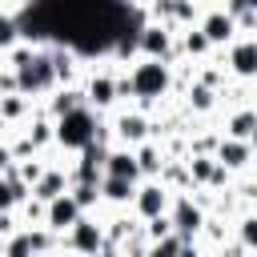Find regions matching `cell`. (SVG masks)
<instances>
[{
  "label": "cell",
  "mask_w": 257,
  "mask_h": 257,
  "mask_svg": "<svg viewBox=\"0 0 257 257\" xmlns=\"http://www.w3.org/2000/svg\"><path fill=\"white\" fill-rule=\"evenodd\" d=\"M60 193H68V173H60V169H44L40 173V181L32 185V197L36 201H52V197H60Z\"/></svg>",
  "instance_id": "15"
},
{
  "label": "cell",
  "mask_w": 257,
  "mask_h": 257,
  "mask_svg": "<svg viewBox=\"0 0 257 257\" xmlns=\"http://www.w3.org/2000/svg\"><path fill=\"white\" fill-rule=\"evenodd\" d=\"M0 257H36V249H32V237H28V229H24V233H12V237L4 241V249H0Z\"/></svg>",
  "instance_id": "23"
},
{
  "label": "cell",
  "mask_w": 257,
  "mask_h": 257,
  "mask_svg": "<svg viewBox=\"0 0 257 257\" xmlns=\"http://www.w3.org/2000/svg\"><path fill=\"white\" fill-rule=\"evenodd\" d=\"M169 221H173V229L181 233V237H193V233H201V225H205V213L189 201V197H177L173 201V213H169Z\"/></svg>",
  "instance_id": "9"
},
{
  "label": "cell",
  "mask_w": 257,
  "mask_h": 257,
  "mask_svg": "<svg viewBox=\"0 0 257 257\" xmlns=\"http://www.w3.org/2000/svg\"><path fill=\"white\" fill-rule=\"evenodd\" d=\"M92 257H120V249H112V245H104V249H96Z\"/></svg>",
  "instance_id": "35"
},
{
  "label": "cell",
  "mask_w": 257,
  "mask_h": 257,
  "mask_svg": "<svg viewBox=\"0 0 257 257\" xmlns=\"http://www.w3.org/2000/svg\"><path fill=\"white\" fill-rule=\"evenodd\" d=\"M241 4H245V8H249V12H257V0H241Z\"/></svg>",
  "instance_id": "37"
},
{
  "label": "cell",
  "mask_w": 257,
  "mask_h": 257,
  "mask_svg": "<svg viewBox=\"0 0 257 257\" xmlns=\"http://www.w3.org/2000/svg\"><path fill=\"white\" fill-rule=\"evenodd\" d=\"M108 237H104V225H96L92 217H80L72 229H68V249L80 253V257H92L96 249H104Z\"/></svg>",
  "instance_id": "4"
},
{
  "label": "cell",
  "mask_w": 257,
  "mask_h": 257,
  "mask_svg": "<svg viewBox=\"0 0 257 257\" xmlns=\"http://www.w3.org/2000/svg\"><path fill=\"white\" fill-rule=\"evenodd\" d=\"M137 52L149 56V60H169V52H173V32H169L165 24H145V28L137 32Z\"/></svg>",
  "instance_id": "6"
},
{
  "label": "cell",
  "mask_w": 257,
  "mask_h": 257,
  "mask_svg": "<svg viewBox=\"0 0 257 257\" xmlns=\"http://www.w3.org/2000/svg\"><path fill=\"white\" fill-rule=\"evenodd\" d=\"M237 241H241L249 253H257V217H241V225H237Z\"/></svg>",
  "instance_id": "28"
},
{
  "label": "cell",
  "mask_w": 257,
  "mask_h": 257,
  "mask_svg": "<svg viewBox=\"0 0 257 257\" xmlns=\"http://www.w3.org/2000/svg\"><path fill=\"white\" fill-rule=\"evenodd\" d=\"M16 36H20V24H16V16L0 12V52H8V48L16 44Z\"/></svg>",
  "instance_id": "26"
},
{
  "label": "cell",
  "mask_w": 257,
  "mask_h": 257,
  "mask_svg": "<svg viewBox=\"0 0 257 257\" xmlns=\"http://www.w3.org/2000/svg\"><path fill=\"white\" fill-rule=\"evenodd\" d=\"M253 205H257V185H253Z\"/></svg>",
  "instance_id": "39"
},
{
  "label": "cell",
  "mask_w": 257,
  "mask_h": 257,
  "mask_svg": "<svg viewBox=\"0 0 257 257\" xmlns=\"http://www.w3.org/2000/svg\"><path fill=\"white\" fill-rule=\"evenodd\" d=\"M16 92L24 96H36V92H48L56 84V64H52V52H32L28 60H20L16 68Z\"/></svg>",
  "instance_id": "2"
},
{
  "label": "cell",
  "mask_w": 257,
  "mask_h": 257,
  "mask_svg": "<svg viewBox=\"0 0 257 257\" xmlns=\"http://www.w3.org/2000/svg\"><path fill=\"white\" fill-rule=\"evenodd\" d=\"M193 0H153V16L157 20H193Z\"/></svg>",
  "instance_id": "18"
},
{
  "label": "cell",
  "mask_w": 257,
  "mask_h": 257,
  "mask_svg": "<svg viewBox=\"0 0 257 257\" xmlns=\"http://www.w3.org/2000/svg\"><path fill=\"white\" fill-rule=\"evenodd\" d=\"M173 233V221H169V213H161V217H149V225H145V237L149 241H157V237H169Z\"/></svg>",
  "instance_id": "31"
},
{
  "label": "cell",
  "mask_w": 257,
  "mask_h": 257,
  "mask_svg": "<svg viewBox=\"0 0 257 257\" xmlns=\"http://www.w3.org/2000/svg\"><path fill=\"white\" fill-rule=\"evenodd\" d=\"M116 137H120L124 149L145 145V141H149V120H145L141 112H120V116H116Z\"/></svg>",
  "instance_id": "10"
},
{
  "label": "cell",
  "mask_w": 257,
  "mask_h": 257,
  "mask_svg": "<svg viewBox=\"0 0 257 257\" xmlns=\"http://www.w3.org/2000/svg\"><path fill=\"white\" fill-rule=\"evenodd\" d=\"M56 145L60 149H72V153H80L84 145H92L96 141V112L88 108V104H76L72 112H64V116H56Z\"/></svg>",
  "instance_id": "1"
},
{
  "label": "cell",
  "mask_w": 257,
  "mask_h": 257,
  "mask_svg": "<svg viewBox=\"0 0 257 257\" xmlns=\"http://www.w3.org/2000/svg\"><path fill=\"white\" fill-rule=\"evenodd\" d=\"M88 104H96V108H108L120 92H116V76H108V72H96L92 80H88Z\"/></svg>",
  "instance_id": "16"
},
{
  "label": "cell",
  "mask_w": 257,
  "mask_h": 257,
  "mask_svg": "<svg viewBox=\"0 0 257 257\" xmlns=\"http://www.w3.org/2000/svg\"><path fill=\"white\" fill-rule=\"evenodd\" d=\"M76 104H80V92L64 88V92H56V96H52V116H64V112H72Z\"/></svg>",
  "instance_id": "29"
},
{
  "label": "cell",
  "mask_w": 257,
  "mask_h": 257,
  "mask_svg": "<svg viewBox=\"0 0 257 257\" xmlns=\"http://www.w3.org/2000/svg\"><path fill=\"white\" fill-rule=\"evenodd\" d=\"M16 173H20V181H28V185H36V181H40V173H44V165H36V161H24V165H20Z\"/></svg>",
  "instance_id": "32"
},
{
  "label": "cell",
  "mask_w": 257,
  "mask_h": 257,
  "mask_svg": "<svg viewBox=\"0 0 257 257\" xmlns=\"http://www.w3.org/2000/svg\"><path fill=\"white\" fill-rule=\"evenodd\" d=\"M12 205H16V197H12V189H8V181L0 177V213H8Z\"/></svg>",
  "instance_id": "33"
},
{
  "label": "cell",
  "mask_w": 257,
  "mask_h": 257,
  "mask_svg": "<svg viewBox=\"0 0 257 257\" xmlns=\"http://www.w3.org/2000/svg\"><path fill=\"white\" fill-rule=\"evenodd\" d=\"M253 124H257V108H241V112H233V116H229V137H237V141H249Z\"/></svg>",
  "instance_id": "21"
},
{
  "label": "cell",
  "mask_w": 257,
  "mask_h": 257,
  "mask_svg": "<svg viewBox=\"0 0 257 257\" xmlns=\"http://www.w3.org/2000/svg\"><path fill=\"white\" fill-rule=\"evenodd\" d=\"M185 241H189V237H181V233L173 229L169 237H157V241H149V253H145V257H177Z\"/></svg>",
  "instance_id": "20"
},
{
  "label": "cell",
  "mask_w": 257,
  "mask_h": 257,
  "mask_svg": "<svg viewBox=\"0 0 257 257\" xmlns=\"http://www.w3.org/2000/svg\"><path fill=\"white\" fill-rule=\"evenodd\" d=\"M137 193V181H124V177H100V197L112 201V205H128Z\"/></svg>",
  "instance_id": "17"
},
{
  "label": "cell",
  "mask_w": 257,
  "mask_h": 257,
  "mask_svg": "<svg viewBox=\"0 0 257 257\" xmlns=\"http://www.w3.org/2000/svg\"><path fill=\"white\" fill-rule=\"evenodd\" d=\"M124 88L137 96V100H157L169 92V60H141L133 68V76H124Z\"/></svg>",
  "instance_id": "3"
},
{
  "label": "cell",
  "mask_w": 257,
  "mask_h": 257,
  "mask_svg": "<svg viewBox=\"0 0 257 257\" xmlns=\"http://www.w3.org/2000/svg\"><path fill=\"white\" fill-rule=\"evenodd\" d=\"M68 193H72V201H76V205H80L84 213H88V209H92V205L100 201V185H84V181H76V185H72Z\"/></svg>",
  "instance_id": "25"
},
{
  "label": "cell",
  "mask_w": 257,
  "mask_h": 257,
  "mask_svg": "<svg viewBox=\"0 0 257 257\" xmlns=\"http://www.w3.org/2000/svg\"><path fill=\"white\" fill-rule=\"evenodd\" d=\"M249 149H257V124H253V133H249Z\"/></svg>",
  "instance_id": "36"
},
{
  "label": "cell",
  "mask_w": 257,
  "mask_h": 257,
  "mask_svg": "<svg viewBox=\"0 0 257 257\" xmlns=\"http://www.w3.org/2000/svg\"><path fill=\"white\" fill-rule=\"evenodd\" d=\"M133 205H137V217H161V213H169V189L161 185V181H149V185H141L137 193H133Z\"/></svg>",
  "instance_id": "7"
},
{
  "label": "cell",
  "mask_w": 257,
  "mask_h": 257,
  "mask_svg": "<svg viewBox=\"0 0 257 257\" xmlns=\"http://www.w3.org/2000/svg\"><path fill=\"white\" fill-rule=\"evenodd\" d=\"M213 104H217V92H213L209 84H193V88H189V108H193V112H209Z\"/></svg>",
  "instance_id": "24"
},
{
  "label": "cell",
  "mask_w": 257,
  "mask_h": 257,
  "mask_svg": "<svg viewBox=\"0 0 257 257\" xmlns=\"http://www.w3.org/2000/svg\"><path fill=\"white\" fill-rule=\"evenodd\" d=\"M4 128H8V120H4V116H0V137H4Z\"/></svg>",
  "instance_id": "38"
},
{
  "label": "cell",
  "mask_w": 257,
  "mask_h": 257,
  "mask_svg": "<svg viewBox=\"0 0 257 257\" xmlns=\"http://www.w3.org/2000/svg\"><path fill=\"white\" fill-rule=\"evenodd\" d=\"M80 217H84V209L72 201V193H60V197H52V201L44 205V225H48L52 233H64V229H72Z\"/></svg>",
  "instance_id": "5"
},
{
  "label": "cell",
  "mask_w": 257,
  "mask_h": 257,
  "mask_svg": "<svg viewBox=\"0 0 257 257\" xmlns=\"http://www.w3.org/2000/svg\"><path fill=\"white\" fill-rule=\"evenodd\" d=\"M0 249H4V245H0Z\"/></svg>",
  "instance_id": "40"
},
{
  "label": "cell",
  "mask_w": 257,
  "mask_h": 257,
  "mask_svg": "<svg viewBox=\"0 0 257 257\" xmlns=\"http://www.w3.org/2000/svg\"><path fill=\"white\" fill-rule=\"evenodd\" d=\"M229 173L233 169H245L249 161H253V149H249V141H237V137H221V145H217V153H213Z\"/></svg>",
  "instance_id": "11"
},
{
  "label": "cell",
  "mask_w": 257,
  "mask_h": 257,
  "mask_svg": "<svg viewBox=\"0 0 257 257\" xmlns=\"http://www.w3.org/2000/svg\"><path fill=\"white\" fill-rule=\"evenodd\" d=\"M56 137V128H52V120H36L32 128H28V141H32V149H40V145H48Z\"/></svg>",
  "instance_id": "30"
},
{
  "label": "cell",
  "mask_w": 257,
  "mask_h": 257,
  "mask_svg": "<svg viewBox=\"0 0 257 257\" xmlns=\"http://www.w3.org/2000/svg\"><path fill=\"white\" fill-rule=\"evenodd\" d=\"M24 112H28V96H24V92H4V96H0V116H4L8 124L20 120Z\"/></svg>",
  "instance_id": "22"
},
{
  "label": "cell",
  "mask_w": 257,
  "mask_h": 257,
  "mask_svg": "<svg viewBox=\"0 0 257 257\" xmlns=\"http://www.w3.org/2000/svg\"><path fill=\"white\" fill-rule=\"evenodd\" d=\"M229 68L237 76H257V40H237L229 48Z\"/></svg>",
  "instance_id": "14"
},
{
  "label": "cell",
  "mask_w": 257,
  "mask_h": 257,
  "mask_svg": "<svg viewBox=\"0 0 257 257\" xmlns=\"http://www.w3.org/2000/svg\"><path fill=\"white\" fill-rule=\"evenodd\" d=\"M137 169H141V173H149V177H153V173H161V169H165V153H161L157 145H149V141H145V145H137Z\"/></svg>",
  "instance_id": "19"
},
{
  "label": "cell",
  "mask_w": 257,
  "mask_h": 257,
  "mask_svg": "<svg viewBox=\"0 0 257 257\" xmlns=\"http://www.w3.org/2000/svg\"><path fill=\"white\" fill-rule=\"evenodd\" d=\"M201 32H205V40H209V44H229V40H233V32H237V20L221 8V12H209V16L201 20Z\"/></svg>",
  "instance_id": "12"
},
{
  "label": "cell",
  "mask_w": 257,
  "mask_h": 257,
  "mask_svg": "<svg viewBox=\"0 0 257 257\" xmlns=\"http://www.w3.org/2000/svg\"><path fill=\"white\" fill-rule=\"evenodd\" d=\"M104 177L137 181V177H141V169H137V153H133V149H108V157H104Z\"/></svg>",
  "instance_id": "13"
},
{
  "label": "cell",
  "mask_w": 257,
  "mask_h": 257,
  "mask_svg": "<svg viewBox=\"0 0 257 257\" xmlns=\"http://www.w3.org/2000/svg\"><path fill=\"white\" fill-rule=\"evenodd\" d=\"M8 165H12V149H8V145H0V177H4V169H8Z\"/></svg>",
  "instance_id": "34"
},
{
  "label": "cell",
  "mask_w": 257,
  "mask_h": 257,
  "mask_svg": "<svg viewBox=\"0 0 257 257\" xmlns=\"http://www.w3.org/2000/svg\"><path fill=\"white\" fill-rule=\"evenodd\" d=\"M181 48H185L189 56H205V52H209L213 44L205 40V32H201V28H193V32H185V40H181Z\"/></svg>",
  "instance_id": "27"
},
{
  "label": "cell",
  "mask_w": 257,
  "mask_h": 257,
  "mask_svg": "<svg viewBox=\"0 0 257 257\" xmlns=\"http://www.w3.org/2000/svg\"><path fill=\"white\" fill-rule=\"evenodd\" d=\"M189 181L193 185H225L229 181V169L217 157H209V153H193L189 157Z\"/></svg>",
  "instance_id": "8"
}]
</instances>
